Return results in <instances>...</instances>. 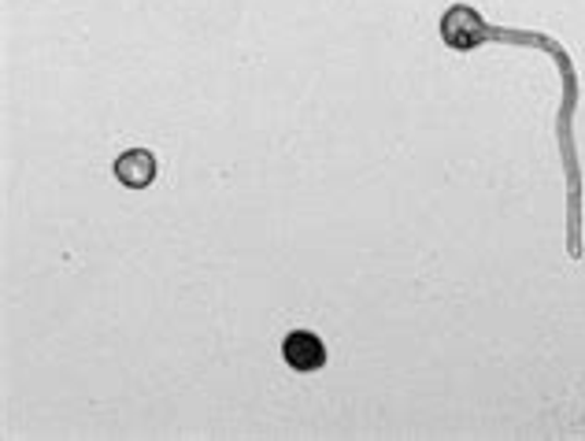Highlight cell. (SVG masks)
I'll use <instances>...</instances> for the list:
<instances>
[{
  "instance_id": "1",
  "label": "cell",
  "mask_w": 585,
  "mask_h": 441,
  "mask_svg": "<svg viewBox=\"0 0 585 441\" xmlns=\"http://www.w3.org/2000/svg\"><path fill=\"white\" fill-rule=\"evenodd\" d=\"M282 356L292 371L308 374V371H319L326 363V345L319 342V334L311 331H292L286 342H282Z\"/></svg>"
},
{
  "instance_id": "2",
  "label": "cell",
  "mask_w": 585,
  "mask_h": 441,
  "mask_svg": "<svg viewBox=\"0 0 585 441\" xmlns=\"http://www.w3.org/2000/svg\"><path fill=\"white\" fill-rule=\"evenodd\" d=\"M116 175L122 186H130V190H145V186H153V178H156V156L148 153V148H130V153H122L116 159Z\"/></svg>"
}]
</instances>
